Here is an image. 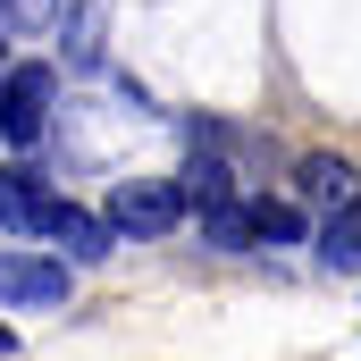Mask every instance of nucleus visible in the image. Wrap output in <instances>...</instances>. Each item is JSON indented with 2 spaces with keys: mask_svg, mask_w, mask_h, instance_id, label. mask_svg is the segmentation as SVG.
Masks as SVG:
<instances>
[{
  "mask_svg": "<svg viewBox=\"0 0 361 361\" xmlns=\"http://www.w3.org/2000/svg\"><path fill=\"white\" fill-rule=\"evenodd\" d=\"M109 235H169L185 219V185L177 177H126V185H109Z\"/></svg>",
  "mask_w": 361,
  "mask_h": 361,
  "instance_id": "f257e3e1",
  "label": "nucleus"
},
{
  "mask_svg": "<svg viewBox=\"0 0 361 361\" xmlns=\"http://www.w3.org/2000/svg\"><path fill=\"white\" fill-rule=\"evenodd\" d=\"M51 92H59V68L51 59H17L8 76H0V143H34L42 135V118H51Z\"/></svg>",
  "mask_w": 361,
  "mask_h": 361,
  "instance_id": "f03ea898",
  "label": "nucleus"
},
{
  "mask_svg": "<svg viewBox=\"0 0 361 361\" xmlns=\"http://www.w3.org/2000/svg\"><path fill=\"white\" fill-rule=\"evenodd\" d=\"M68 294H76L68 261H51V252H0V302H17V311H59Z\"/></svg>",
  "mask_w": 361,
  "mask_h": 361,
  "instance_id": "7ed1b4c3",
  "label": "nucleus"
},
{
  "mask_svg": "<svg viewBox=\"0 0 361 361\" xmlns=\"http://www.w3.org/2000/svg\"><path fill=\"white\" fill-rule=\"evenodd\" d=\"M42 235L59 244V252H76V261H101L118 235H109V219H92V210H76V202H51L42 210Z\"/></svg>",
  "mask_w": 361,
  "mask_h": 361,
  "instance_id": "20e7f679",
  "label": "nucleus"
},
{
  "mask_svg": "<svg viewBox=\"0 0 361 361\" xmlns=\"http://www.w3.org/2000/svg\"><path fill=\"white\" fill-rule=\"evenodd\" d=\"M294 185H302L311 202H328V210H353V202H361V169H353V160H336V152H311Z\"/></svg>",
  "mask_w": 361,
  "mask_h": 361,
  "instance_id": "39448f33",
  "label": "nucleus"
},
{
  "mask_svg": "<svg viewBox=\"0 0 361 361\" xmlns=\"http://www.w3.org/2000/svg\"><path fill=\"white\" fill-rule=\"evenodd\" d=\"M319 261L336 277H361V202L353 210H328V227H319Z\"/></svg>",
  "mask_w": 361,
  "mask_h": 361,
  "instance_id": "423d86ee",
  "label": "nucleus"
},
{
  "mask_svg": "<svg viewBox=\"0 0 361 361\" xmlns=\"http://www.w3.org/2000/svg\"><path fill=\"white\" fill-rule=\"evenodd\" d=\"M202 235H210L219 252H252V202L235 193V202H219V210H202Z\"/></svg>",
  "mask_w": 361,
  "mask_h": 361,
  "instance_id": "0eeeda50",
  "label": "nucleus"
},
{
  "mask_svg": "<svg viewBox=\"0 0 361 361\" xmlns=\"http://www.w3.org/2000/svg\"><path fill=\"white\" fill-rule=\"evenodd\" d=\"M185 202L193 210H219V202H235V177H227V160H185Z\"/></svg>",
  "mask_w": 361,
  "mask_h": 361,
  "instance_id": "6e6552de",
  "label": "nucleus"
},
{
  "mask_svg": "<svg viewBox=\"0 0 361 361\" xmlns=\"http://www.w3.org/2000/svg\"><path fill=\"white\" fill-rule=\"evenodd\" d=\"M252 244H302V210L277 202V193H261L252 202Z\"/></svg>",
  "mask_w": 361,
  "mask_h": 361,
  "instance_id": "1a4fd4ad",
  "label": "nucleus"
},
{
  "mask_svg": "<svg viewBox=\"0 0 361 361\" xmlns=\"http://www.w3.org/2000/svg\"><path fill=\"white\" fill-rule=\"evenodd\" d=\"M68 59H76V68L101 59V0H85V8L68 17Z\"/></svg>",
  "mask_w": 361,
  "mask_h": 361,
  "instance_id": "9d476101",
  "label": "nucleus"
},
{
  "mask_svg": "<svg viewBox=\"0 0 361 361\" xmlns=\"http://www.w3.org/2000/svg\"><path fill=\"white\" fill-rule=\"evenodd\" d=\"M51 17H59V0H8V34H34Z\"/></svg>",
  "mask_w": 361,
  "mask_h": 361,
  "instance_id": "9b49d317",
  "label": "nucleus"
},
{
  "mask_svg": "<svg viewBox=\"0 0 361 361\" xmlns=\"http://www.w3.org/2000/svg\"><path fill=\"white\" fill-rule=\"evenodd\" d=\"M0 353H17V336H8V328H0Z\"/></svg>",
  "mask_w": 361,
  "mask_h": 361,
  "instance_id": "f8f14e48",
  "label": "nucleus"
},
{
  "mask_svg": "<svg viewBox=\"0 0 361 361\" xmlns=\"http://www.w3.org/2000/svg\"><path fill=\"white\" fill-rule=\"evenodd\" d=\"M0 42H8V0H0Z\"/></svg>",
  "mask_w": 361,
  "mask_h": 361,
  "instance_id": "ddd939ff",
  "label": "nucleus"
}]
</instances>
